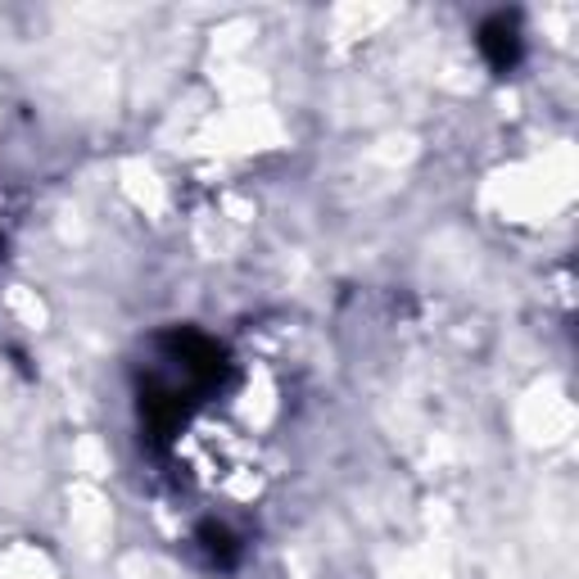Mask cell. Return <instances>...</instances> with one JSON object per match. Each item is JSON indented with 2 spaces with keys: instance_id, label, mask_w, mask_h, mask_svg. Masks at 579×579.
<instances>
[{
  "instance_id": "6da1fadb",
  "label": "cell",
  "mask_w": 579,
  "mask_h": 579,
  "mask_svg": "<svg viewBox=\"0 0 579 579\" xmlns=\"http://www.w3.org/2000/svg\"><path fill=\"white\" fill-rule=\"evenodd\" d=\"M480 50H484V60L499 68V73H507L512 64H516V54H520V37H516V23L507 18V14H499V18H489L484 27H480Z\"/></svg>"
}]
</instances>
